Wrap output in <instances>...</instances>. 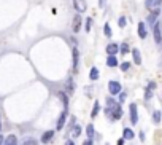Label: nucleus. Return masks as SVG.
Returning a JSON list of instances; mask_svg holds the SVG:
<instances>
[{
  "label": "nucleus",
  "instance_id": "nucleus-1",
  "mask_svg": "<svg viewBox=\"0 0 162 145\" xmlns=\"http://www.w3.org/2000/svg\"><path fill=\"white\" fill-rule=\"evenodd\" d=\"M153 35H154V41H156L157 45L162 43V23H156L153 26Z\"/></svg>",
  "mask_w": 162,
  "mask_h": 145
},
{
  "label": "nucleus",
  "instance_id": "nucleus-2",
  "mask_svg": "<svg viewBox=\"0 0 162 145\" xmlns=\"http://www.w3.org/2000/svg\"><path fill=\"white\" fill-rule=\"evenodd\" d=\"M159 15H160V8H157V10H153L150 15H148V18H146V26L148 27H153L154 24H156V21H157V18H159Z\"/></svg>",
  "mask_w": 162,
  "mask_h": 145
},
{
  "label": "nucleus",
  "instance_id": "nucleus-3",
  "mask_svg": "<svg viewBox=\"0 0 162 145\" xmlns=\"http://www.w3.org/2000/svg\"><path fill=\"white\" fill-rule=\"evenodd\" d=\"M81 26H83V18H81V15L78 13V15H75L73 19H72V30L75 34H78L81 30Z\"/></svg>",
  "mask_w": 162,
  "mask_h": 145
},
{
  "label": "nucleus",
  "instance_id": "nucleus-4",
  "mask_svg": "<svg viewBox=\"0 0 162 145\" xmlns=\"http://www.w3.org/2000/svg\"><path fill=\"white\" fill-rule=\"evenodd\" d=\"M73 6H75L76 13H84V11L88 10L86 0H73Z\"/></svg>",
  "mask_w": 162,
  "mask_h": 145
},
{
  "label": "nucleus",
  "instance_id": "nucleus-5",
  "mask_svg": "<svg viewBox=\"0 0 162 145\" xmlns=\"http://www.w3.org/2000/svg\"><path fill=\"white\" fill-rule=\"evenodd\" d=\"M108 89H110V94H119L122 91L121 83H119V81H110L108 83Z\"/></svg>",
  "mask_w": 162,
  "mask_h": 145
},
{
  "label": "nucleus",
  "instance_id": "nucleus-6",
  "mask_svg": "<svg viewBox=\"0 0 162 145\" xmlns=\"http://www.w3.org/2000/svg\"><path fill=\"white\" fill-rule=\"evenodd\" d=\"M138 121V108H137V104H130V123L132 124H137Z\"/></svg>",
  "mask_w": 162,
  "mask_h": 145
},
{
  "label": "nucleus",
  "instance_id": "nucleus-7",
  "mask_svg": "<svg viewBox=\"0 0 162 145\" xmlns=\"http://www.w3.org/2000/svg\"><path fill=\"white\" fill-rule=\"evenodd\" d=\"M160 5H162V0H146L145 2V6L148 10H157V8H160Z\"/></svg>",
  "mask_w": 162,
  "mask_h": 145
},
{
  "label": "nucleus",
  "instance_id": "nucleus-8",
  "mask_svg": "<svg viewBox=\"0 0 162 145\" xmlns=\"http://www.w3.org/2000/svg\"><path fill=\"white\" fill-rule=\"evenodd\" d=\"M107 53H108V56H116V54L119 53V45L118 43H108L107 45Z\"/></svg>",
  "mask_w": 162,
  "mask_h": 145
},
{
  "label": "nucleus",
  "instance_id": "nucleus-9",
  "mask_svg": "<svg viewBox=\"0 0 162 145\" xmlns=\"http://www.w3.org/2000/svg\"><path fill=\"white\" fill-rule=\"evenodd\" d=\"M73 72H78V62H80V51L78 48H73Z\"/></svg>",
  "mask_w": 162,
  "mask_h": 145
},
{
  "label": "nucleus",
  "instance_id": "nucleus-10",
  "mask_svg": "<svg viewBox=\"0 0 162 145\" xmlns=\"http://www.w3.org/2000/svg\"><path fill=\"white\" fill-rule=\"evenodd\" d=\"M138 35H140V38H146V35H148V30H146V24L145 23H138Z\"/></svg>",
  "mask_w": 162,
  "mask_h": 145
},
{
  "label": "nucleus",
  "instance_id": "nucleus-11",
  "mask_svg": "<svg viewBox=\"0 0 162 145\" xmlns=\"http://www.w3.org/2000/svg\"><path fill=\"white\" fill-rule=\"evenodd\" d=\"M65 120H67V110H64V112L60 113V118L57 120V131H60L62 128H64V124H65Z\"/></svg>",
  "mask_w": 162,
  "mask_h": 145
},
{
  "label": "nucleus",
  "instance_id": "nucleus-12",
  "mask_svg": "<svg viewBox=\"0 0 162 145\" xmlns=\"http://www.w3.org/2000/svg\"><path fill=\"white\" fill-rule=\"evenodd\" d=\"M130 53H132L133 62H135L137 65H140V64H142V54H140V50H137V48H135V50H132Z\"/></svg>",
  "mask_w": 162,
  "mask_h": 145
},
{
  "label": "nucleus",
  "instance_id": "nucleus-13",
  "mask_svg": "<svg viewBox=\"0 0 162 145\" xmlns=\"http://www.w3.org/2000/svg\"><path fill=\"white\" fill-rule=\"evenodd\" d=\"M3 145H18V137H16L15 134H10V136L3 140Z\"/></svg>",
  "mask_w": 162,
  "mask_h": 145
},
{
  "label": "nucleus",
  "instance_id": "nucleus-14",
  "mask_svg": "<svg viewBox=\"0 0 162 145\" xmlns=\"http://www.w3.org/2000/svg\"><path fill=\"white\" fill-rule=\"evenodd\" d=\"M53 136H54V131H46V133H43V136H41V143H48L53 139Z\"/></svg>",
  "mask_w": 162,
  "mask_h": 145
},
{
  "label": "nucleus",
  "instance_id": "nucleus-15",
  "mask_svg": "<svg viewBox=\"0 0 162 145\" xmlns=\"http://www.w3.org/2000/svg\"><path fill=\"white\" fill-rule=\"evenodd\" d=\"M57 96H59V99L62 101V104H64V110H67L68 108V97H67V94L64 91H59Z\"/></svg>",
  "mask_w": 162,
  "mask_h": 145
},
{
  "label": "nucleus",
  "instance_id": "nucleus-16",
  "mask_svg": "<svg viewBox=\"0 0 162 145\" xmlns=\"http://www.w3.org/2000/svg\"><path fill=\"white\" fill-rule=\"evenodd\" d=\"M122 137H124V139H127V140H130V139H133V137H135V134H133L132 129L124 128V129H122Z\"/></svg>",
  "mask_w": 162,
  "mask_h": 145
},
{
  "label": "nucleus",
  "instance_id": "nucleus-17",
  "mask_svg": "<svg viewBox=\"0 0 162 145\" xmlns=\"http://www.w3.org/2000/svg\"><path fill=\"white\" fill-rule=\"evenodd\" d=\"M98 75H100V72H98V69H97V67H92V69H91V72H89V78L92 80V81L98 80Z\"/></svg>",
  "mask_w": 162,
  "mask_h": 145
},
{
  "label": "nucleus",
  "instance_id": "nucleus-18",
  "mask_svg": "<svg viewBox=\"0 0 162 145\" xmlns=\"http://www.w3.org/2000/svg\"><path fill=\"white\" fill-rule=\"evenodd\" d=\"M72 136H73V139H76V137L81 136V126H80V124H75V126L72 128Z\"/></svg>",
  "mask_w": 162,
  "mask_h": 145
},
{
  "label": "nucleus",
  "instance_id": "nucleus-19",
  "mask_svg": "<svg viewBox=\"0 0 162 145\" xmlns=\"http://www.w3.org/2000/svg\"><path fill=\"white\" fill-rule=\"evenodd\" d=\"M107 65H108V67H116V65H118L116 56H108V58H107Z\"/></svg>",
  "mask_w": 162,
  "mask_h": 145
},
{
  "label": "nucleus",
  "instance_id": "nucleus-20",
  "mask_svg": "<svg viewBox=\"0 0 162 145\" xmlns=\"http://www.w3.org/2000/svg\"><path fill=\"white\" fill-rule=\"evenodd\" d=\"M103 34H105V37H107V38H111V35H113V32H111V26L108 23L103 26Z\"/></svg>",
  "mask_w": 162,
  "mask_h": 145
},
{
  "label": "nucleus",
  "instance_id": "nucleus-21",
  "mask_svg": "<svg viewBox=\"0 0 162 145\" xmlns=\"http://www.w3.org/2000/svg\"><path fill=\"white\" fill-rule=\"evenodd\" d=\"M98 112H100V104H98V101H97V102H94V108H92V113H91V116L95 118Z\"/></svg>",
  "mask_w": 162,
  "mask_h": 145
},
{
  "label": "nucleus",
  "instance_id": "nucleus-22",
  "mask_svg": "<svg viewBox=\"0 0 162 145\" xmlns=\"http://www.w3.org/2000/svg\"><path fill=\"white\" fill-rule=\"evenodd\" d=\"M121 115H122L121 107L116 105V107H115V112H113V118H115V120H119V118H121Z\"/></svg>",
  "mask_w": 162,
  "mask_h": 145
},
{
  "label": "nucleus",
  "instance_id": "nucleus-23",
  "mask_svg": "<svg viewBox=\"0 0 162 145\" xmlns=\"http://www.w3.org/2000/svg\"><path fill=\"white\" fill-rule=\"evenodd\" d=\"M119 51H121V54H127V53L130 51V48H129L127 43H122L121 46H119Z\"/></svg>",
  "mask_w": 162,
  "mask_h": 145
},
{
  "label": "nucleus",
  "instance_id": "nucleus-24",
  "mask_svg": "<svg viewBox=\"0 0 162 145\" xmlns=\"http://www.w3.org/2000/svg\"><path fill=\"white\" fill-rule=\"evenodd\" d=\"M86 134L89 136V139H92V136H94V126L92 124H88L86 126Z\"/></svg>",
  "mask_w": 162,
  "mask_h": 145
},
{
  "label": "nucleus",
  "instance_id": "nucleus-25",
  "mask_svg": "<svg viewBox=\"0 0 162 145\" xmlns=\"http://www.w3.org/2000/svg\"><path fill=\"white\" fill-rule=\"evenodd\" d=\"M73 89H75V83H73L72 80H68V81H67V93H68V94H72V93H73Z\"/></svg>",
  "mask_w": 162,
  "mask_h": 145
},
{
  "label": "nucleus",
  "instance_id": "nucleus-26",
  "mask_svg": "<svg viewBox=\"0 0 162 145\" xmlns=\"http://www.w3.org/2000/svg\"><path fill=\"white\" fill-rule=\"evenodd\" d=\"M153 121L156 123V124L160 123V112H157V110H156V112L153 113Z\"/></svg>",
  "mask_w": 162,
  "mask_h": 145
},
{
  "label": "nucleus",
  "instance_id": "nucleus-27",
  "mask_svg": "<svg viewBox=\"0 0 162 145\" xmlns=\"http://www.w3.org/2000/svg\"><path fill=\"white\" fill-rule=\"evenodd\" d=\"M118 24H119V27H122V29H124L126 24H127V19H126L124 16H121V18L118 19Z\"/></svg>",
  "mask_w": 162,
  "mask_h": 145
},
{
  "label": "nucleus",
  "instance_id": "nucleus-28",
  "mask_svg": "<svg viewBox=\"0 0 162 145\" xmlns=\"http://www.w3.org/2000/svg\"><path fill=\"white\" fill-rule=\"evenodd\" d=\"M119 67H121V70H122V72H127L129 69H130V62H122V64L119 65Z\"/></svg>",
  "mask_w": 162,
  "mask_h": 145
},
{
  "label": "nucleus",
  "instance_id": "nucleus-29",
  "mask_svg": "<svg viewBox=\"0 0 162 145\" xmlns=\"http://www.w3.org/2000/svg\"><path fill=\"white\" fill-rule=\"evenodd\" d=\"M22 145H38V142L37 140H35V139H27Z\"/></svg>",
  "mask_w": 162,
  "mask_h": 145
},
{
  "label": "nucleus",
  "instance_id": "nucleus-30",
  "mask_svg": "<svg viewBox=\"0 0 162 145\" xmlns=\"http://www.w3.org/2000/svg\"><path fill=\"white\" fill-rule=\"evenodd\" d=\"M151 97H153V89L148 88V89H146V93H145V99L148 101V99H151Z\"/></svg>",
  "mask_w": 162,
  "mask_h": 145
},
{
  "label": "nucleus",
  "instance_id": "nucleus-31",
  "mask_svg": "<svg viewBox=\"0 0 162 145\" xmlns=\"http://www.w3.org/2000/svg\"><path fill=\"white\" fill-rule=\"evenodd\" d=\"M91 26H92V19L88 18V19H86V32H89V30H91Z\"/></svg>",
  "mask_w": 162,
  "mask_h": 145
},
{
  "label": "nucleus",
  "instance_id": "nucleus-32",
  "mask_svg": "<svg viewBox=\"0 0 162 145\" xmlns=\"http://www.w3.org/2000/svg\"><path fill=\"white\" fill-rule=\"evenodd\" d=\"M126 97H127V94H126V93H119V101H121V102H124Z\"/></svg>",
  "mask_w": 162,
  "mask_h": 145
},
{
  "label": "nucleus",
  "instance_id": "nucleus-33",
  "mask_svg": "<svg viewBox=\"0 0 162 145\" xmlns=\"http://www.w3.org/2000/svg\"><path fill=\"white\" fill-rule=\"evenodd\" d=\"M98 6H100V8H103V6H105V0H98Z\"/></svg>",
  "mask_w": 162,
  "mask_h": 145
},
{
  "label": "nucleus",
  "instance_id": "nucleus-34",
  "mask_svg": "<svg viewBox=\"0 0 162 145\" xmlns=\"http://www.w3.org/2000/svg\"><path fill=\"white\" fill-rule=\"evenodd\" d=\"M148 88H150V89H154V88H156V83L151 81V83H150V86H148Z\"/></svg>",
  "mask_w": 162,
  "mask_h": 145
},
{
  "label": "nucleus",
  "instance_id": "nucleus-35",
  "mask_svg": "<svg viewBox=\"0 0 162 145\" xmlns=\"http://www.w3.org/2000/svg\"><path fill=\"white\" fill-rule=\"evenodd\" d=\"M83 145H92V140H91V139H88V140H86V142H84Z\"/></svg>",
  "mask_w": 162,
  "mask_h": 145
},
{
  "label": "nucleus",
  "instance_id": "nucleus-36",
  "mask_svg": "<svg viewBox=\"0 0 162 145\" xmlns=\"http://www.w3.org/2000/svg\"><path fill=\"white\" fill-rule=\"evenodd\" d=\"M122 143H124V137H122V139H119V140H118V145H122Z\"/></svg>",
  "mask_w": 162,
  "mask_h": 145
},
{
  "label": "nucleus",
  "instance_id": "nucleus-37",
  "mask_svg": "<svg viewBox=\"0 0 162 145\" xmlns=\"http://www.w3.org/2000/svg\"><path fill=\"white\" fill-rule=\"evenodd\" d=\"M65 145H75V142H73V140H68V142H67Z\"/></svg>",
  "mask_w": 162,
  "mask_h": 145
},
{
  "label": "nucleus",
  "instance_id": "nucleus-38",
  "mask_svg": "<svg viewBox=\"0 0 162 145\" xmlns=\"http://www.w3.org/2000/svg\"><path fill=\"white\" fill-rule=\"evenodd\" d=\"M3 140H5V139H3L2 136H0V145H3Z\"/></svg>",
  "mask_w": 162,
  "mask_h": 145
},
{
  "label": "nucleus",
  "instance_id": "nucleus-39",
  "mask_svg": "<svg viewBox=\"0 0 162 145\" xmlns=\"http://www.w3.org/2000/svg\"><path fill=\"white\" fill-rule=\"evenodd\" d=\"M0 131H2V121H0Z\"/></svg>",
  "mask_w": 162,
  "mask_h": 145
}]
</instances>
